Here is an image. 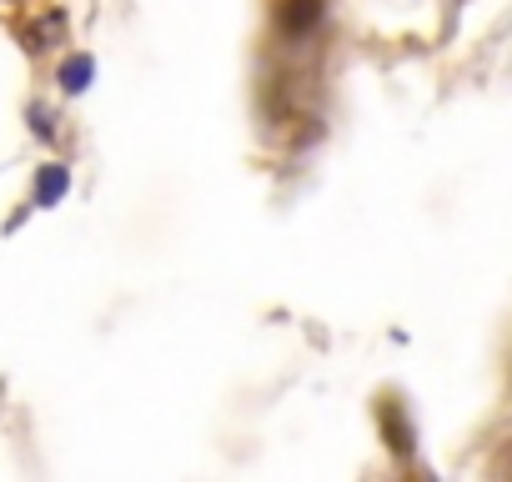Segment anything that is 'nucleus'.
<instances>
[{
  "label": "nucleus",
  "instance_id": "obj_1",
  "mask_svg": "<svg viewBox=\"0 0 512 482\" xmlns=\"http://www.w3.org/2000/svg\"><path fill=\"white\" fill-rule=\"evenodd\" d=\"M66 186H71V176H66L61 166H46V171L36 176V201H41V206H56V201L66 196Z\"/></svg>",
  "mask_w": 512,
  "mask_h": 482
},
{
  "label": "nucleus",
  "instance_id": "obj_2",
  "mask_svg": "<svg viewBox=\"0 0 512 482\" xmlns=\"http://www.w3.org/2000/svg\"><path fill=\"white\" fill-rule=\"evenodd\" d=\"M317 16H322V0H292V6H282V26L287 31H307Z\"/></svg>",
  "mask_w": 512,
  "mask_h": 482
},
{
  "label": "nucleus",
  "instance_id": "obj_3",
  "mask_svg": "<svg viewBox=\"0 0 512 482\" xmlns=\"http://www.w3.org/2000/svg\"><path fill=\"white\" fill-rule=\"evenodd\" d=\"M91 76H96V61H91V56H76V61H66V66H61V86H66L71 96H76V91H86V86H91Z\"/></svg>",
  "mask_w": 512,
  "mask_h": 482
}]
</instances>
